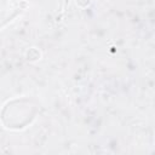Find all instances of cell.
I'll return each mask as SVG.
<instances>
[{"mask_svg":"<svg viewBox=\"0 0 155 155\" xmlns=\"http://www.w3.org/2000/svg\"><path fill=\"white\" fill-rule=\"evenodd\" d=\"M27 7L24 0H1V25L5 27L21 15Z\"/></svg>","mask_w":155,"mask_h":155,"instance_id":"7a4b0ae2","label":"cell"},{"mask_svg":"<svg viewBox=\"0 0 155 155\" xmlns=\"http://www.w3.org/2000/svg\"><path fill=\"white\" fill-rule=\"evenodd\" d=\"M38 111V104H35L31 99H13L8 102L2 109V117L8 116V121L4 122V125L11 130L23 128L34 120Z\"/></svg>","mask_w":155,"mask_h":155,"instance_id":"6da1fadb","label":"cell"}]
</instances>
